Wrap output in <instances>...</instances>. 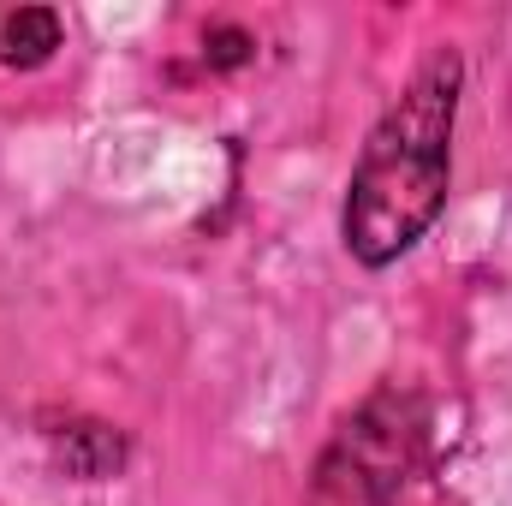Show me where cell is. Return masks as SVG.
<instances>
[{"label":"cell","instance_id":"1","mask_svg":"<svg viewBox=\"0 0 512 506\" xmlns=\"http://www.w3.org/2000/svg\"><path fill=\"white\" fill-rule=\"evenodd\" d=\"M459 114V60L435 54L405 96L387 108L346 191V251L364 268H387L411 251L447 203V143Z\"/></svg>","mask_w":512,"mask_h":506},{"label":"cell","instance_id":"2","mask_svg":"<svg viewBox=\"0 0 512 506\" xmlns=\"http://www.w3.org/2000/svg\"><path fill=\"white\" fill-rule=\"evenodd\" d=\"M334 459H352V489L376 483V489L387 495V489L405 483V465H411V429L399 435V423H382V405H370L358 423H346Z\"/></svg>","mask_w":512,"mask_h":506},{"label":"cell","instance_id":"3","mask_svg":"<svg viewBox=\"0 0 512 506\" xmlns=\"http://www.w3.org/2000/svg\"><path fill=\"white\" fill-rule=\"evenodd\" d=\"M54 48H60V18H54L48 6H18V12L0 18V60H6V66L30 72V66H42Z\"/></svg>","mask_w":512,"mask_h":506},{"label":"cell","instance_id":"4","mask_svg":"<svg viewBox=\"0 0 512 506\" xmlns=\"http://www.w3.org/2000/svg\"><path fill=\"white\" fill-rule=\"evenodd\" d=\"M245 54H251V36H245V30H221V36H215V48H209V60H215V66H239Z\"/></svg>","mask_w":512,"mask_h":506}]
</instances>
